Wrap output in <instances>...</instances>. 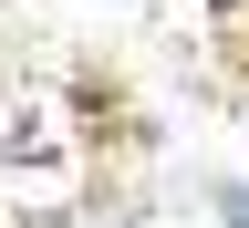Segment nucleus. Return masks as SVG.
Wrapping results in <instances>:
<instances>
[{"mask_svg":"<svg viewBox=\"0 0 249 228\" xmlns=\"http://www.w3.org/2000/svg\"><path fill=\"white\" fill-rule=\"evenodd\" d=\"M0 156H11L21 176H52V166H62V135H52L42 114H11V124H0Z\"/></svg>","mask_w":249,"mask_h":228,"instance_id":"obj_1","label":"nucleus"},{"mask_svg":"<svg viewBox=\"0 0 249 228\" xmlns=\"http://www.w3.org/2000/svg\"><path fill=\"white\" fill-rule=\"evenodd\" d=\"M218 218H229V228H249V187H218Z\"/></svg>","mask_w":249,"mask_h":228,"instance_id":"obj_2","label":"nucleus"},{"mask_svg":"<svg viewBox=\"0 0 249 228\" xmlns=\"http://www.w3.org/2000/svg\"><path fill=\"white\" fill-rule=\"evenodd\" d=\"M21 228H73V218H62V208H31V218H21Z\"/></svg>","mask_w":249,"mask_h":228,"instance_id":"obj_3","label":"nucleus"}]
</instances>
